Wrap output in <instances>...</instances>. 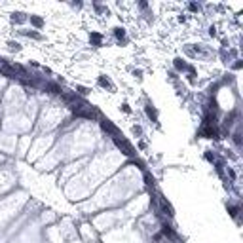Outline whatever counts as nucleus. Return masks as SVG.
I'll use <instances>...</instances> for the list:
<instances>
[{
  "mask_svg": "<svg viewBox=\"0 0 243 243\" xmlns=\"http://www.w3.org/2000/svg\"><path fill=\"white\" fill-rule=\"evenodd\" d=\"M101 127H103V131L110 133L112 137H120V129H118L110 120H105V118H101Z\"/></svg>",
  "mask_w": 243,
  "mask_h": 243,
  "instance_id": "2",
  "label": "nucleus"
},
{
  "mask_svg": "<svg viewBox=\"0 0 243 243\" xmlns=\"http://www.w3.org/2000/svg\"><path fill=\"white\" fill-rule=\"evenodd\" d=\"M114 143H116V146L120 148V150H123V154L126 156H135V148L129 144L126 139H120V137H114Z\"/></svg>",
  "mask_w": 243,
  "mask_h": 243,
  "instance_id": "1",
  "label": "nucleus"
},
{
  "mask_svg": "<svg viewBox=\"0 0 243 243\" xmlns=\"http://www.w3.org/2000/svg\"><path fill=\"white\" fill-rule=\"evenodd\" d=\"M122 110L126 112V114H131V106H129L127 103H123V105H122Z\"/></svg>",
  "mask_w": 243,
  "mask_h": 243,
  "instance_id": "21",
  "label": "nucleus"
},
{
  "mask_svg": "<svg viewBox=\"0 0 243 243\" xmlns=\"http://www.w3.org/2000/svg\"><path fill=\"white\" fill-rule=\"evenodd\" d=\"M29 21H30V25H32L34 29H42L44 27V19L40 17V15H30Z\"/></svg>",
  "mask_w": 243,
  "mask_h": 243,
  "instance_id": "10",
  "label": "nucleus"
},
{
  "mask_svg": "<svg viewBox=\"0 0 243 243\" xmlns=\"http://www.w3.org/2000/svg\"><path fill=\"white\" fill-rule=\"evenodd\" d=\"M144 101H146V106H144V112H146V116L150 118L152 122H158V110L154 108V105L146 99V97H144Z\"/></svg>",
  "mask_w": 243,
  "mask_h": 243,
  "instance_id": "5",
  "label": "nucleus"
},
{
  "mask_svg": "<svg viewBox=\"0 0 243 243\" xmlns=\"http://www.w3.org/2000/svg\"><path fill=\"white\" fill-rule=\"evenodd\" d=\"M112 32H114V36L118 40H123V42H127V38H126V29H122V27H116V29H112Z\"/></svg>",
  "mask_w": 243,
  "mask_h": 243,
  "instance_id": "11",
  "label": "nucleus"
},
{
  "mask_svg": "<svg viewBox=\"0 0 243 243\" xmlns=\"http://www.w3.org/2000/svg\"><path fill=\"white\" fill-rule=\"evenodd\" d=\"M184 53L188 55V57H196V53H194V49H192V48H184Z\"/></svg>",
  "mask_w": 243,
  "mask_h": 243,
  "instance_id": "22",
  "label": "nucleus"
},
{
  "mask_svg": "<svg viewBox=\"0 0 243 243\" xmlns=\"http://www.w3.org/2000/svg\"><path fill=\"white\" fill-rule=\"evenodd\" d=\"M160 209H162V213H163V215L173 216V207H171V205H169L163 198H160Z\"/></svg>",
  "mask_w": 243,
  "mask_h": 243,
  "instance_id": "8",
  "label": "nucleus"
},
{
  "mask_svg": "<svg viewBox=\"0 0 243 243\" xmlns=\"http://www.w3.org/2000/svg\"><path fill=\"white\" fill-rule=\"evenodd\" d=\"M12 21L13 23H25V21H29V15L23 13V12H13L12 13Z\"/></svg>",
  "mask_w": 243,
  "mask_h": 243,
  "instance_id": "9",
  "label": "nucleus"
},
{
  "mask_svg": "<svg viewBox=\"0 0 243 243\" xmlns=\"http://www.w3.org/2000/svg\"><path fill=\"white\" fill-rule=\"evenodd\" d=\"M131 133H133L135 137H143V127H141V126H137V123H135V126L131 127Z\"/></svg>",
  "mask_w": 243,
  "mask_h": 243,
  "instance_id": "16",
  "label": "nucleus"
},
{
  "mask_svg": "<svg viewBox=\"0 0 243 243\" xmlns=\"http://www.w3.org/2000/svg\"><path fill=\"white\" fill-rule=\"evenodd\" d=\"M241 65H243V63H241V59H236V63H234V69H236V70H239V69H241Z\"/></svg>",
  "mask_w": 243,
  "mask_h": 243,
  "instance_id": "24",
  "label": "nucleus"
},
{
  "mask_svg": "<svg viewBox=\"0 0 243 243\" xmlns=\"http://www.w3.org/2000/svg\"><path fill=\"white\" fill-rule=\"evenodd\" d=\"M42 87H44V91H48V93H53V95H63L61 86L57 84V82H44Z\"/></svg>",
  "mask_w": 243,
  "mask_h": 243,
  "instance_id": "4",
  "label": "nucleus"
},
{
  "mask_svg": "<svg viewBox=\"0 0 243 243\" xmlns=\"http://www.w3.org/2000/svg\"><path fill=\"white\" fill-rule=\"evenodd\" d=\"M131 74L135 76L137 80H143V70H141V69H133V72H131Z\"/></svg>",
  "mask_w": 243,
  "mask_h": 243,
  "instance_id": "19",
  "label": "nucleus"
},
{
  "mask_svg": "<svg viewBox=\"0 0 243 243\" xmlns=\"http://www.w3.org/2000/svg\"><path fill=\"white\" fill-rule=\"evenodd\" d=\"M199 135L205 137V139H219V129L213 127V126H203V129L199 131Z\"/></svg>",
  "mask_w": 243,
  "mask_h": 243,
  "instance_id": "3",
  "label": "nucleus"
},
{
  "mask_svg": "<svg viewBox=\"0 0 243 243\" xmlns=\"http://www.w3.org/2000/svg\"><path fill=\"white\" fill-rule=\"evenodd\" d=\"M8 46H10V49H12V51H19V49H21V44H19V42H13V40H10Z\"/></svg>",
  "mask_w": 243,
  "mask_h": 243,
  "instance_id": "17",
  "label": "nucleus"
},
{
  "mask_svg": "<svg viewBox=\"0 0 243 243\" xmlns=\"http://www.w3.org/2000/svg\"><path fill=\"white\" fill-rule=\"evenodd\" d=\"M89 42H91L93 46H101V42H103V36H101L99 32H91V34H89Z\"/></svg>",
  "mask_w": 243,
  "mask_h": 243,
  "instance_id": "13",
  "label": "nucleus"
},
{
  "mask_svg": "<svg viewBox=\"0 0 243 243\" xmlns=\"http://www.w3.org/2000/svg\"><path fill=\"white\" fill-rule=\"evenodd\" d=\"M74 93H76L78 97H80V95H82V97H87V95H89V89H87L86 86H76V91H74Z\"/></svg>",
  "mask_w": 243,
  "mask_h": 243,
  "instance_id": "14",
  "label": "nucleus"
},
{
  "mask_svg": "<svg viewBox=\"0 0 243 243\" xmlns=\"http://www.w3.org/2000/svg\"><path fill=\"white\" fill-rule=\"evenodd\" d=\"M205 160H207L209 163H215V162H216V156H215V152H211V150H205Z\"/></svg>",
  "mask_w": 243,
  "mask_h": 243,
  "instance_id": "15",
  "label": "nucleus"
},
{
  "mask_svg": "<svg viewBox=\"0 0 243 243\" xmlns=\"http://www.w3.org/2000/svg\"><path fill=\"white\" fill-rule=\"evenodd\" d=\"M188 8H190V12H199V10H201V6H199V4H196V2H190Z\"/></svg>",
  "mask_w": 243,
  "mask_h": 243,
  "instance_id": "18",
  "label": "nucleus"
},
{
  "mask_svg": "<svg viewBox=\"0 0 243 243\" xmlns=\"http://www.w3.org/2000/svg\"><path fill=\"white\" fill-rule=\"evenodd\" d=\"M72 8H82V2H72Z\"/></svg>",
  "mask_w": 243,
  "mask_h": 243,
  "instance_id": "27",
  "label": "nucleus"
},
{
  "mask_svg": "<svg viewBox=\"0 0 243 243\" xmlns=\"http://www.w3.org/2000/svg\"><path fill=\"white\" fill-rule=\"evenodd\" d=\"M97 82H99V86L103 87V89H110V91H114V89H116V87H114V84H112V82L108 80L105 74H101L99 78H97Z\"/></svg>",
  "mask_w": 243,
  "mask_h": 243,
  "instance_id": "6",
  "label": "nucleus"
},
{
  "mask_svg": "<svg viewBox=\"0 0 243 243\" xmlns=\"http://www.w3.org/2000/svg\"><path fill=\"white\" fill-rule=\"evenodd\" d=\"M228 211H230L232 216H237V211H239V207H236V205H228Z\"/></svg>",
  "mask_w": 243,
  "mask_h": 243,
  "instance_id": "20",
  "label": "nucleus"
},
{
  "mask_svg": "<svg viewBox=\"0 0 243 243\" xmlns=\"http://www.w3.org/2000/svg\"><path fill=\"white\" fill-rule=\"evenodd\" d=\"M173 66H175V70H177V72H186V69H188V63H186L184 59L177 57V59L173 61Z\"/></svg>",
  "mask_w": 243,
  "mask_h": 243,
  "instance_id": "7",
  "label": "nucleus"
},
{
  "mask_svg": "<svg viewBox=\"0 0 243 243\" xmlns=\"http://www.w3.org/2000/svg\"><path fill=\"white\" fill-rule=\"evenodd\" d=\"M186 80H188V84H192V86L196 84V76L194 74H188V76H186Z\"/></svg>",
  "mask_w": 243,
  "mask_h": 243,
  "instance_id": "23",
  "label": "nucleus"
},
{
  "mask_svg": "<svg viewBox=\"0 0 243 243\" xmlns=\"http://www.w3.org/2000/svg\"><path fill=\"white\" fill-rule=\"evenodd\" d=\"M139 8H143V10H146V8H148V4H146V2H139Z\"/></svg>",
  "mask_w": 243,
  "mask_h": 243,
  "instance_id": "26",
  "label": "nucleus"
},
{
  "mask_svg": "<svg viewBox=\"0 0 243 243\" xmlns=\"http://www.w3.org/2000/svg\"><path fill=\"white\" fill-rule=\"evenodd\" d=\"M21 34L27 36V38H30V40H42V34L36 32V30H21Z\"/></svg>",
  "mask_w": 243,
  "mask_h": 243,
  "instance_id": "12",
  "label": "nucleus"
},
{
  "mask_svg": "<svg viewBox=\"0 0 243 243\" xmlns=\"http://www.w3.org/2000/svg\"><path fill=\"white\" fill-rule=\"evenodd\" d=\"M209 34H211V36L216 34V27H215V25H211V27H209Z\"/></svg>",
  "mask_w": 243,
  "mask_h": 243,
  "instance_id": "25",
  "label": "nucleus"
}]
</instances>
